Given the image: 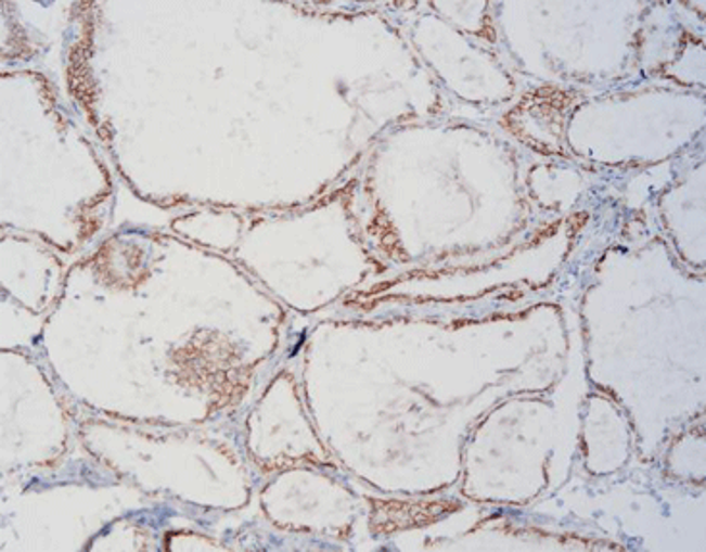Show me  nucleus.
I'll list each match as a JSON object with an SVG mask.
<instances>
[{
	"label": "nucleus",
	"instance_id": "obj_1",
	"mask_svg": "<svg viewBox=\"0 0 706 552\" xmlns=\"http://www.w3.org/2000/svg\"><path fill=\"white\" fill-rule=\"evenodd\" d=\"M447 502H427V504H383L382 510L395 512V514H375V531L389 534L400 527L416 526L420 522L437 519L449 512Z\"/></svg>",
	"mask_w": 706,
	"mask_h": 552
}]
</instances>
